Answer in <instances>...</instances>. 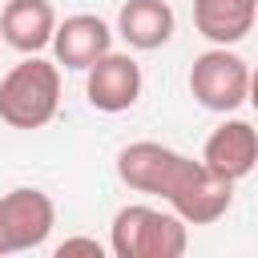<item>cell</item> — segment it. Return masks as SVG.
Returning a JSON list of instances; mask_svg holds the SVG:
<instances>
[{
    "mask_svg": "<svg viewBox=\"0 0 258 258\" xmlns=\"http://www.w3.org/2000/svg\"><path fill=\"white\" fill-rule=\"evenodd\" d=\"M117 177L137 194H157L185 226H210L234 202V181L218 177L206 161H194L157 141L125 145L117 153Z\"/></svg>",
    "mask_w": 258,
    "mask_h": 258,
    "instance_id": "obj_1",
    "label": "cell"
},
{
    "mask_svg": "<svg viewBox=\"0 0 258 258\" xmlns=\"http://www.w3.org/2000/svg\"><path fill=\"white\" fill-rule=\"evenodd\" d=\"M60 109V64L28 52L0 77V121L12 129H44Z\"/></svg>",
    "mask_w": 258,
    "mask_h": 258,
    "instance_id": "obj_2",
    "label": "cell"
},
{
    "mask_svg": "<svg viewBox=\"0 0 258 258\" xmlns=\"http://www.w3.org/2000/svg\"><path fill=\"white\" fill-rule=\"evenodd\" d=\"M189 246V226L173 210L121 206L109 226V250L117 258H181Z\"/></svg>",
    "mask_w": 258,
    "mask_h": 258,
    "instance_id": "obj_3",
    "label": "cell"
},
{
    "mask_svg": "<svg viewBox=\"0 0 258 258\" xmlns=\"http://www.w3.org/2000/svg\"><path fill=\"white\" fill-rule=\"evenodd\" d=\"M189 93L210 113H234L250 97V64L238 52H230L226 44H214L202 56H194Z\"/></svg>",
    "mask_w": 258,
    "mask_h": 258,
    "instance_id": "obj_4",
    "label": "cell"
},
{
    "mask_svg": "<svg viewBox=\"0 0 258 258\" xmlns=\"http://www.w3.org/2000/svg\"><path fill=\"white\" fill-rule=\"evenodd\" d=\"M52 226H56V206L44 189L20 185L0 198V254H20V250L44 246Z\"/></svg>",
    "mask_w": 258,
    "mask_h": 258,
    "instance_id": "obj_5",
    "label": "cell"
},
{
    "mask_svg": "<svg viewBox=\"0 0 258 258\" xmlns=\"http://www.w3.org/2000/svg\"><path fill=\"white\" fill-rule=\"evenodd\" d=\"M141 64L125 52H105L85 69V97L101 113H125L141 97Z\"/></svg>",
    "mask_w": 258,
    "mask_h": 258,
    "instance_id": "obj_6",
    "label": "cell"
},
{
    "mask_svg": "<svg viewBox=\"0 0 258 258\" xmlns=\"http://www.w3.org/2000/svg\"><path fill=\"white\" fill-rule=\"evenodd\" d=\"M48 44H52L56 64L85 73L97 56H105V52L113 48V28H109L101 16H93V12H77V16L56 20Z\"/></svg>",
    "mask_w": 258,
    "mask_h": 258,
    "instance_id": "obj_7",
    "label": "cell"
},
{
    "mask_svg": "<svg viewBox=\"0 0 258 258\" xmlns=\"http://www.w3.org/2000/svg\"><path fill=\"white\" fill-rule=\"evenodd\" d=\"M202 161H206L218 177H226V181L250 177V173H254V161H258V133H254V125L242 121V117L222 121V125L206 137Z\"/></svg>",
    "mask_w": 258,
    "mask_h": 258,
    "instance_id": "obj_8",
    "label": "cell"
},
{
    "mask_svg": "<svg viewBox=\"0 0 258 258\" xmlns=\"http://www.w3.org/2000/svg\"><path fill=\"white\" fill-rule=\"evenodd\" d=\"M56 28V8L48 0H8L0 12V36L4 44H12L16 52H40L48 48Z\"/></svg>",
    "mask_w": 258,
    "mask_h": 258,
    "instance_id": "obj_9",
    "label": "cell"
},
{
    "mask_svg": "<svg viewBox=\"0 0 258 258\" xmlns=\"http://www.w3.org/2000/svg\"><path fill=\"white\" fill-rule=\"evenodd\" d=\"M117 36L129 48H141V52L169 44V36H173L169 0H125L121 12H117Z\"/></svg>",
    "mask_w": 258,
    "mask_h": 258,
    "instance_id": "obj_10",
    "label": "cell"
},
{
    "mask_svg": "<svg viewBox=\"0 0 258 258\" xmlns=\"http://www.w3.org/2000/svg\"><path fill=\"white\" fill-rule=\"evenodd\" d=\"M258 0H194V28L210 44H238L250 36Z\"/></svg>",
    "mask_w": 258,
    "mask_h": 258,
    "instance_id": "obj_11",
    "label": "cell"
},
{
    "mask_svg": "<svg viewBox=\"0 0 258 258\" xmlns=\"http://www.w3.org/2000/svg\"><path fill=\"white\" fill-rule=\"evenodd\" d=\"M73 254H89V258H101V254H105V246H101L97 238H64V242L56 246V258H73Z\"/></svg>",
    "mask_w": 258,
    "mask_h": 258,
    "instance_id": "obj_12",
    "label": "cell"
}]
</instances>
